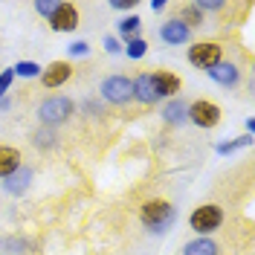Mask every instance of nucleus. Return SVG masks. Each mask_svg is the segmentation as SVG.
Here are the masks:
<instances>
[{
    "mask_svg": "<svg viewBox=\"0 0 255 255\" xmlns=\"http://www.w3.org/2000/svg\"><path fill=\"white\" fill-rule=\"evenodd\" d=\"M29 177H32L29 168H23V165H20L15 174L6 177V183H3V186H6V191H9V194H23V191H26V186H29Z\"/></svg>",
    "mask_w": 255,
    "mask_h": 255,
    "instance_id": "obj_14",
    "label": "nucleus"
},
{
    "mask_svg": "<svg viewBox=\"0 0 255 255\" xmlns=\"http://www.w3.org/2000/svg\"><path fill=\"white\" fill-rule=\"evenodd\" d=\"M189 35H191V29L180 20V17H171V20H165V23L159 26V38H162L168 47H180V44H186Z\"/></svg>",
    "mask_w": 255,
    "mask_h": 255,
    "instance_id": "obj_8",
    "label": "nucleus"
},
{
    "mask_svg": "<svg viewBox=\"0 0 255 255\" xmlns=\"http://www.w3.org/2000/svg\"><path fill=\"white\" fill-rule=\"evenodd\" d=\"M221 116H223L221 108L215 102H209V99H197V102L189 105V119L197 128H218L221 125Z\"/></svg>",
    "mask_w": 255,
    "mask_h": 255,
    "instance_id": "obj_5",
    "label": "nucleus"
},
{
    "mask_svg": "<svg viewBox=\"0 0 255 255\" xmlns=\"http://www.w3.org/2000/svg\"><path fill=\"white\" fill-rule=\"evenodd\" d=\"M113 9H133L136 6V0H111Z\"/></svg>",
    "mask_w": 255,
    "mask_h": 255,
    "instance_id": "obj_26",
    "label": "nucleus"
},
{
    "mask_svg": "<svg viewBox=\"0 0 255 255\" xmlns=\"http://www.w3.org/2000/svg\"><path fill=\"white\" fill-rule=\"evenodd\" d=\"M17 168H20V151L12 145H0V180L15 174Z\"/></svg>",
    "mask_w": 255,
    "mask_h": 255,
    "instance_id": "obj_12",
    "label": "nucleus"
},
{
    "mask_svg": "<svg viewBox=\"0 0 255 255\" xmlns=\"http://www.w3.org/2000/svg\"><path fill=\"white\" fill-rule=\"evenodd\" d=\"M250 145H253V136L247 133V136H241V139L221 142V145H218V154H223V157H226V154H232V151H238V148H250Z\"/></svg>",
    "mask_w": 255,
    "mask_h": 255,
    "instance_id": "obj_20",
    "label": "nucleus"
},
{
    "mask_svg": "<svg viewBox=\"0 0 255 255\" xmlns=\"http://www.w3.org/2000/svg\"><path fill=\"white\" fill-rule=\"evenodd\" d=\"M206 73H209V79L215 81V84H223V87H235V84H238V79H241L238 67H235V64H226V61L215 64V67H212V70H206Z\"/></svg>",
    "mask_w": 255,
    "mask_h": 255,
    "instance_id": "obj_10",
    "label": "nucleus"
},
{
    "mask_svg": "<svg viewBox=\"0 0 255 255\" xmlns=\"http://www.w3.org/2000/svg\"><path fill=\"white\" fill-rule=\"evenodd\" d=\"M133 99H139L142 105H154V102H159L151 76H139V79L133 81Z\"/></svg>",
    "mask_w": 255,
    "mask_h": 255,
    "instance_id": "obj_13",
    "label": "nucleus"
},
{
    "mask_svg": "<svg viewBox=\"0 0 255 255\" xmlns=\"http://www.w3.org/2000/svg\"><path fill=\"white\" fill-rule=\"evenodd\" d=\"M58 6H61V0H49V3H47V0H41V3H35V9L47 17V20L55 15V9H58Z\"/></svg>",
    "mask_w": 255,
    "mask_h": 255,
    "instance_id": "obj_22",
    "label": "nucleus"
},
{
    "mask_svg": "<svg viewBox=\"0 0 255 255\" xmlns=\"http://www.w3.org/2000/svg\"><path fill=\"white\" fill-rule=\"evenodd\" d=\"M139 26H142V17H136V15L125 17V20L119 23V38H125V41L136 38V29H139Z\"/></svg>",
    "mask_w": 255,
    "mask_h": 255,
    "instance_id": "obj_17",
    "label": "nucleus"
},
{
    "mask_svg": "<svg viewBox=\"0 0 255 255\" xmlns=\"http://www.w3.org/2000/svg\"><path fill=\"white\" fill-rule=\"evenodd\" d=\"M139 221L151 232H162L165 226H171V221H174V206L168 200H148L139 209Z\"/></svg>",
    "mask_w": 255,
    "mask_h": 255,
    "instance_id": "obj_1",
    "label": "nucleus"
},
{
    "mask_svg": "<svg viewBox=\"0 0 255 255\" xmlns=\"http://www.w3.org/2000/svg\"><path fill=\"white\" fill-rule=\"evenodd\" d=\"M223 223V209L218 203H203L191 212V229L200 232V235H209L215 229H221Z\"/></svg>",
    "mask_w": 255,
    "mask_h": 255,
    "instance_id": "obj_2",
    "label": "nucleus"
},
{
    "mask_svg": "<svg viewBox=\"0 0 255 255\" xmlns=\"http://www.w3.org/2000/svg\"><path fill=\"white\" fill-rule=\"evenodd\" d=\"M247 133H250V136H253V133H255V119H253V116L247 119Z\"/></svg>",
    "mask_w": 255,
    "mask_h": 255,
    "instance_id": "obj_28",
    "label": "nucleus"
},
{
    "mask_svg": "<svg viewBox=\"0 0 255 255\" xmlns=\"http://www.w3.org/2000/svg\"><path fill=\"white\" fill-rule=\"evenodd\" d=\"M186 116H189V105H183V102H171V105H165V122L180 125Z\"/></svg>",
    "mask_w": 255,
    "mask_h": 255,
    "instance_id": "obj_16",
    "label": "nucleus"
},
{
    "mask_svg": "<svg viewBox=\"0 0 255 255\" xmlns=\"http://www.w3.org/2000/svg\"><path fill=\"white\" fill-rule=\"evenodd\" d=\"M180 20H183V23H186V26H197V23H203V17H200V9H197V6H186V17H180Z\"/></svg>",
    "mask_w": 255,
    "mask_h": 255,
    "instance_id": "obj_21",
    "label": "nucleus"
},
{
    "mask_svg": "<svg viewBox=\"0 0 255 255\" xmlns=\"http://www.w3.org/2000/svg\"><path fill=\"white\" fill-rule=\"evenodd\" d=\"M183 255H218V244L212 238H197L183 247Z\"/></svg>",
    "mask_w": 255,
    "mask_h": 255,
    "instance_id": "obj_15",
    "label": "nucleus"
},
{
    "mask_svg": "<svg viewBox=\"0 0 255 255\" xmlns=\"http://www.w3.org/2000/svg\"><path fill=\"white\" fill-rule=\"evenodd\" d=\"M67 52H70L73 58H79V55H87V52H90V44H87V41H76V44H70V49H67Z\"/></svg>",
    "mask_w": 255,
    "mask_h": 255,
    "instance_id": "obj_24",
    "label": "nucleus"
},
{
    "mask_svg": "<svg viewBox=\"0 0 255 255\" xmlns=\"http://www.w3.org/2000/svg\"><path fill=\"white\" fill-rule=\"evenodd\" d=\"M194 6H197L200 12H203V9H212V12H215V9H223V3H221V0H215V3H194Z\"/></svg>",
    "mask_w": 255,
    "mask_h": 255,
    "instance_id": "obj_27",
    "label": "nucleus"
},
{
    "mask_svg": "<svg viewBox=\"0 0 255 255\" xmlns=\"http://www.w3.org/2000/svg\"><path fill=\"white\" fill-rule=\"evenodd\" d=\"M70 113H73V102L67 96H49L47 102H41V108H38L41 122H47V125H58Z\"/></svg>",
    "mask_w": 255,
    "mask_h": 255,
    "instance_id": "obj_6",
    "label": "nucleus"
},
{
    "mask_svg": "<svg viewBox=\"0 0 255 255\" xmlns=\"http://www.w3.org/2000/svg\"><path fill=\"white\" fill-rule=\"evenodd\" d=\"M12 79H15V73H12V70H3V73H0V102H3V93L12 87Z\"/></svg>",
    "mask_w": 255,
    "mask_h": 255,
    "instance_id": "obj_23",
    "label": "nucleus"
},
{
    "mask_svg": "<svg viewBox=\"0 0 255 255\" xmlns=\"http://www.w3.org/2000/svg\"><path fill=\"white\" fill-rule=\"evenodd\" d=\"M41 70H44V67L38 61H17L12 73H15V76H23V79H35V76H41Z\"/></svg>",
    "mask_w": 255,
    "mask_h": 255,
    "instance_id": "obj_19",
    "label": "nucleus"
},
{
    "mask_svg": "<svg viewBox=\"0 0 255 255\" xmlns=\"http://www.w3.org/2000/svg\"><path fill=\"white\" fill-rule=\"evenodd\" d=\"M145 52H148V41H145V38H139V35H136V38H130V41H128V47H125V55H128V58L139 61Z\"/></svg>",
    "mask_w": 255,
    "mask_h": 255,
    "instance_id": "obj_18",
    "label": "nucleus"
},
{
    "mask_svg": "<svg viewBox=\"0 0 255 255\" xmlns=\"http://www.w3.org/2000/svg\"><path fill=\"white\" fill-rule=\"evenodd\" d=\"M102 96L111 105H128L133 99V81L125 79V76H108L102 81Z\"/></svg>",
    "mask_w": 255,
    "mask_h": 255,
    "instance_id": "obj_4",
    "label": "nucleus"
},
{
    "mask_svg": "<svg viewBox=\"0 0 255 255\" xmlns=\"http://www.w3.org/2000/svg\"><path fill=\"white\" fill-rule=\"evenodd\" d=\"M49 26L55 32H73L79 26V9H76L73 3L61 0V6L55 9V15L49 17Z\"/></svg>",
    "mask_w": 255,
    "mask_h": 255,
    "instance_id": "obj_7",
    "label": "nucleus"
},
{
    "mask_svg": "<svg viewBox=\"0 0 255 255\" xmlns=\"http://www.w3.org/2000/svg\"><path fill=\"white\" fill-rule=\"evenodd\" d=\"M102 44H105V49H108V52H111V55H116V52H119V49H122V44H119V38H113V35H108V38H105V41H102Z\"/></svg>",
    "mask_w": 255,
    "mask_h": 255,
    "instance_id": "obj_25",
    "label": "nucleus"
},
{
    "mask_svg": "<svg viewBox=\"0 0 255 255\" xmlns=\"http://www.w3.org/2000/svg\"><path fill=\"white\" fill-rule=\"evenodd\" d=\"M223 61V49L215 41H200V44H191L189 47V64L197 70H212L215 64Z\"/></svg>",
    "mask_w": 255,
    "mask_h": 255,
    "instance_id": "obj_3",
    "label": "nucleus"
},
{
    "mask_svg": "<svg viewBox=\"0 0 255 255\" xmlns=\"http://www.w3.org/2000/svg\"><path fill=\"white\" fill-rule=\"evenodd\" d=\"M70 76H73V67H70L67 61H52L49 67H44V70H41V81H44V87H47V90L61 87Z\"/></svg>",
    "mask_w": 255,
    "mask_h": 255,
    "instance_id": "obj_9",
    "label": "nucleus"
},
{
    "mask_svg": "<svg viewBox=\"0 0 255 255\" xmlns=\"http://www.w3.org/2000/svg\"><path fill=\"white\" fill-rule=\"evenodd\" d=\"M151 81H154V90L157 96H177L180 90V79H177L174 73H165V70H159V73H151Z\"/></svg>",
    "mask_w": 255,
    "mask_h": 255,
    "instance_id": "obj_11",
    "label": "nucleus"
}]
</instances>
